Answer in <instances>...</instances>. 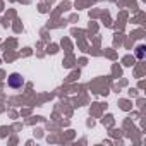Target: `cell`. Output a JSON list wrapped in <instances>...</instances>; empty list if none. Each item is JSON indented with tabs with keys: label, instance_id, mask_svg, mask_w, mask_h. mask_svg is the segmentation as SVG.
<instances>
[{
	"label": "cell",
	"instance_id": "7a4b0ae2",
	"mask_svg": "<svg viewBox=\"0 0 146 146\" xmlns=\"http://www.w3.org/2000/svg\"><path fill=\"white\" fill-rule=\"evenodd\" d=\"M136 55H137V58H143V57H144V46H137Z\"/></svg>",
	"mask_w": 146,
	"mask_h": 146
},
{
	"label": "cell",
	"instance_id": "6da1fadb",
	"mask_svg": "<svg viewBox=\"0 0 146 146\" xmlns=\"http://www.w3.org/2000/svg\"><path fill=\"white\" fill-rule=\"evenodd\" d=\"M23 84H24V79H23V76H21V74H17V72L11 74V78H9V88L17 90V88H21Z\"/></svg>",
	"mask_w": 146,
	"mask_h": 146
}]
</instances>
